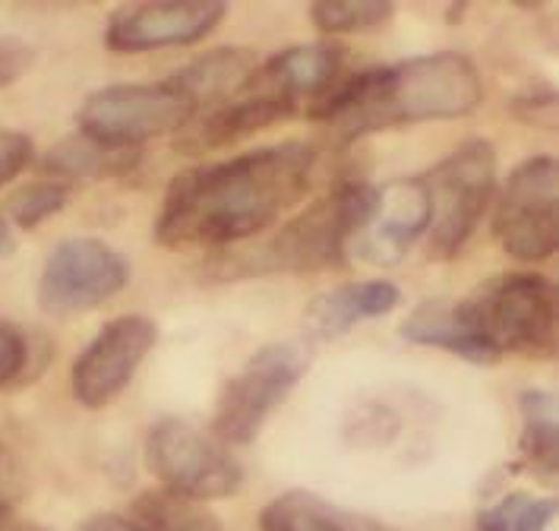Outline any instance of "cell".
I'll return each instance as SVG.
<instances>
[{"mask_svg": "<svg viewBox=\"0 0 559 531\" xmlns=\"http://www.w3.org/2000/svg\"><path fill=\"white\" fill-rule=\"evenodd\" d=\"M313 168L317 152L304 143L203 162L171 180L155 222V240L171 250H197L260 235L304 200Z\"/></svg>", "mask_w": 559, "mask_h": 531, "instance_id": "obj_1", "label": "cell"}, {"mask_svg": "<svg viewBox=\"0 0 559 531\" xmlns=\"http://www.w3.org/2000/svg\"><path fill=\"white\" fill-rule=\"evenodd\" d=\"M480 102V70L465 55L440 51L338 80L310 118L323 120L338 143H354L389 127L465 118Z\"/></svg>", "mask_w": 559, "mask_h": 531, "instance_id": "obj_2", "label": "cell"}, {"mask_svg": "<svg viewBox=\"0 0 559 531\" xmlns=\"http://www.w3.org/2000/svg\"><path fill=\"white\" fill-rule=\"evenodd\" d=\"M377 187L342 184L329 197L295 215L278 235L253 253L243 272H317L345 263L348 240L367 225Z\"/></svg>", "mask_w": 559, "mask_h": 531, "instance_id": "obj_3", "label": "cell"}, {"mask_svg": "<svg viewBox=\"0 0 559 531\" xmlns=\"http://www.w3.org/2000/svg\"><path fill=\"white\" fill-rule=\"evenodd\" d=\"M430 200V253L452 260L477 232L497 190V149L487 140H468L420 177Z\"/></svg>", "mask_w": 559, "mask_h": 531, "instance_id": "obj_4", "label": "cell"}, {"mask_svg": "<svg viewBox=\"0 0 559 531\" xmlns=\"http://www.w3.org/2000/svg\"><path fill=\"white\" fill-rule=\"evenodd\" d=\"M200 115L187 88L168 76L165 83H130L92 92L80 115V133L108 149H136L162 133L183 130Z\"/></svg>", "mask_w": 559, "mask_h": 531, "instance_id": "obj_5", "label": "cell"}, {"mask_svg": "<svg viewBox=\"0 0 559 531\" xmlns=\"http://www.w3.org/2000/svg\"><path fill=\"white\" fill-rule=\"evenodd\" d=\"M465 304L500 354L515 352L537 361L557 354V288L550 279L531 272L500 275Z\"/></svg>", "mask_w": 559, "mask_h": 531, "instance_id": "obj_6", "label": "cell"}, {"mask_svg": "<svg viewBox=\"0 0 559 531\" xmlns=\"http://www.w3.org/2000/svg\"><path fill=\"white\" fill-rule=\"evenodd\" d=\"M148 472L171 494L187 500H225L231 497L243 472L218 437L203 434L183 417H162L146 437Z\"/></svg>", "mask_w": 559, "mask_h": 531, "instance_id": "obj_7", "label": "cell"}, {"mask_svg": "<svg viewBox=\"0 0 559 531\" xmlns=\"http://www.w3.org/2000/svg\"><path fill=\"white\" fill-rule=\"evenodd\" d=\"M307 370V354L295 342H275L253 354L218 399L215 437L222 442H250L265 417L275 412Z\"/></svg>", "mask_w": 559, "mask_h": 531, "instance_id": "obj_8", "label": "cell"}, {"mask_svg": "<svg viewBox=\"0 0 559 531\" xmlns=\"http://www.w3.org/2000/svg\"><path fill=\"white\" fill-rule=\"evenodd\" d=\"M557 180V162L550 155H534L509 175L493 212V235L509 257L525 263L554 257L559 240Z\"/></svg>", "mask_w": 559, "mask_h": 531, "instance_id": "obj_9", "label": "cell"}, {"mask_svg": "<svg viewBox=\"0 0 559 531\" xmlns=\"http://www.w3.org/2000/svg\"><path fill=\"white\" fill-rule=\"evenodd\" d=\"M127 282L130 263L111 244L95 237H70L45 260L38 279V300L45 310L73 314L120 295Z\"/></svg>", "mask_w": 559, "mask_h": 531, "instance_id": "obj_10", "label": "cell"}, {"mask_svg": "<svg viewBox=\"0 0 559 531\" xmlns=\"http://www.w3.org/2000/svg\"><path fill=\"white\" fill-rule=\"evenodd\" d=\"M158 342L148 317H118L105 326L73 364V396L86 409H105L130 386L133 374Z\"/></svg>", "mask_w": 559, "mask_h": 531, "instance_id": "obj_11", "label": "cell"}, {"mask_svg": "<svg viewBox=\"0 0 559 531\" xmlns=\"http://www.w3.org/2000/svg\"><path fill=\"white\" fill-rule=\"evenodd\" d=\"M228 16L222 0H155L133 3L111 13L105 45L120 55H140L171 45H193L206 38Z\"/></svg>", "mask_w": 559, "mask_h": 531, "instance_id": "obj_12", "label": "cell"}, {"mask_svg": "<svg viewBox=\"0 0 559 531\" xmlns=\"http://www.w3.org/2000/svg\"><path fill=\"white\" fill-rule=\"evenodd\" d=\"M430 228V200L420 177L377 187L367 225L354 237V253L367 263L395 266Z\"/></svg>", "mask_w": 559, "mask_h": 531, "instance_id": "obj_13", "label": "cell"}, {"mask_svg": "<svg viewBox=\"0 0 559 531\" xmlns=\"http://www.w3.org/2000/svg\"><path fill=\"white\" fill-rule=\"evenodd\" d=\"M402 335L414 345L442 349L459 354L472 364H493L500 352L490 345V339L474 323L472 310L465 300H430L420 304L412 317L402 323Z\"/></svg>", "mask_w": 559, "mask_h": 531, "instance_id": "obj_14", "label": "cell"}, {"mask_svg": "<svg viewBox=\"0 0 559 531\" xmlns=\"http://www.w3.org/2000/svg\"><path fill=\"white\" fill-rule=\"evenodd\" d=\"M399 300H402V292L392 282H383V279L342 285V288L325 292V295H320L310 304L307 326L317 335H325V339L329 335H342V332H348L352 326L364 323V320L385 317Z\"/></svg>", "mask_w": 559, "mask_h": 531, "instance_id": "obj_15", "label": "cell"}, {"mask_svg": "<svg viewBox=\"0 0 559 531\" xmlns=\"http://www.w3.org/2000/svg\"><path fill=\"white\" fill-rule=\"evenodd\" d=\"M263 531H392L380 519L360 516L352 509H342L335 503L323 500L317 494L292 491L282 494L263 509L260 519Z\"/></svg>", "mask_w": 559, "mask_h": 531, "instance_id": "obj_16", "label": "cell"}, {"mask_svg": "<svg viewBox=\"0 0 559 531\" xmlns=\"http://www.w3.org/2000/svg\"><path fill=\"white\" fill-rule=\"evenodd\" d=\"M140 152L133 149H108L98 146L95 140L88 137H70L63 140L60 146H55L45 158H41V168L55 180H83V177H111L130 172V165L136 162Z\"/></svg>", "mask_w": 559, "mask_h": 531, "instance_id": "obj_17", "label": "cell"}, {"mask_svg": "<svg viewBox=\"0 0 559 531\" xmlns=\"http://www.w3.org/2000/svg\"><path fill=\"white\" fill-rule=\"evenodd\" d=\"M522 452L531 469L540 474H557V399L544 389L522 392Z\"/></svg>", "mask_w": 559, "mask_h": 531, "instance_id": "obj_18", "label": "cell"}, {"mask_svg": "<svg viewBox=\"0 0 559 531\" xmlns=\"http://www.w3.org/2000/svg\"><path fill=\"white\" fill-rule=\"evenodd\" d=\"M148 531H225L222 522L197 500H187L171 491H152L133 503V516Z\"/></svg>", "mask_w": 559, "mask_h": 531, "instance_id": "obj_19", "label": "cell"}, {"mask_svg": "<svg viewBox=\"0 0 559 531\" xmlns=\"http://www.w3.org/2000/svg\"><path fill=\"white\" fill-rule=\"evenodd\" d=\"M557 516V500L509 494L477 512V531H547Z\"/></svg>", "mask_w": 559, "mask_h": 531, "instance_id": "obj_20", "label": "cell"}, {"mask_svg": "<svg viewBox=\"0 0 559 531\" xmlns=\"http://www.w3.org/2000/svg\"><path fill=\"white\" fill-rule=\"evenodd\" d=\"M395 7L389 0H320L310 7L313 26L323 32H364L392 20Z\"/></svg>", "mask_w": 559, "mask_h": 531, "instance_id": "obj_21", "label": "cell"}, {"mask_svg": "<svg viewBox=\"0 0 559 531\" xmlns=\"http://www.w3.org/2000/svg\"><path fill=\"white\" fill-rule=\"evenodd\" d=\"M67 200H70V184H63V180H35V184H26V187H20L10 200H7V212H10V219L20 225V228H26L32 232L35 225H41L45 219H51L55 212L67 206Z\"/></svg>", "mask_w": 559, "mask_h": 531, "instance_id": "obj_22", "label": "cell"}, {"mask_svg": "<svg viewBox=\"0 0 559 531\" xmlns=\"http://www.w3.org/2000/svg\"><path fill=\"white\" fill-rule=\"evenodd\" d=\"M29 342L13 323H0V386L16 380L26 370Z\"/></svg>", "mask_w": 559, "mask_h": 531, "instance_id": "obj_23", "label": "cell"}, {"mask_svg": "<svg viewBox=\"0 0 559 531\" xmlns=\"http://www.w3.org/2000/svg\"><path fill=\"white\" fill-rule=\"evenodd\" d=\"M32 162V140L16 130H0V187L23 175Z\"/></svg>", "mask_w": 559, "mask_h": 531, "instance_id": "obj_24", "label": "cell"}, {"mask_svg": "<svg viewBox=\"0 0 559 531\" xmlns=\"http://www.w3.org/2000/svg\"><path fill=\"white\" fill-rule=\"evenodd\" d=\"M35 60V51H32L26 42L20 38H0V86H10L16 83Z\"/></svg>", "mask_w": 559, "mask_h": 531, "instance_id": "obj_25", "label": "cell"}, {"mask_svg": "<svg viewBox=\"0 0 559 531\" xmlns=\"http://www.w3.org/2000/svg\"><path fill=\"white\" fill-rule=\"evenodd\" d=\"M83 531H148L146 526H140L136 519H127V516H115V512H102V516H92Z\"/></svg>", "mask_w": 559, "mask_h": 531, "instance_id": "obj_26", "label": "cell"}, {"mask_svg": "<svg viewBox=\"0 0 559 531\" xmlns=\"http://www.w3.org/2000/svg\"><path fill=\"white\" fill-rule=\"evenodd\" d=\"M0 531H45L38 526H32L26 519H20L16 512H10L7 506H0Z\"/></svg>", "mask_w": 559, "mask_h": 531, "instance_id": "obj_27", "label": "cell"}, {"mask_svg": "<svg viewBox=\"0 0 559 531\" xmlns=\"http://www.w3.org/2000/svg\"><path fill=\"white\" fill-rule=\"evenodd\" d=\"M13 250H16V240H13V232H10V228H7V222L0 219V260H3V257H10Z\"/></svg>", "mask_w": 559, "mask_h": 531, "instance_id": "obj_28", "label": "cell"}]
</instances>
